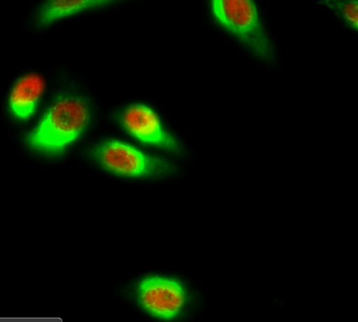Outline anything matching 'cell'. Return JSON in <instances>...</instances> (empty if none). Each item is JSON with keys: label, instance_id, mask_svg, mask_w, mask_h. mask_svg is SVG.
Returning <instances> with one entry per match:
<instances>
[{"label": "cell", "instance_id": "obj_1", "mask_svg": "<svg viewBox=\"0 0 358 322\" xmlns=\"http://www.w3.org/2000/svg\"><path fill=\"white\" fill-rule=\"evenodd\" d=\"M90 121L89 106L79 97L64 96L55 101L34 132L28 144L47 154H59L86 131Z\"/></svg>", "mask_w": 358, "mask_h": 322}, {"label": "cell", "instance_id": "obj_2", "mask_svg": "<svg viewBox=\"0 0 358 322\" xmlns=\"http://www.w3.org/2000/svg\"><path fill=\"white\" fill-rule=\"evenodd\" d=\"M215 21L236 38L252 56L274 62V44L264 27L258 6L250 0H216L211 2Z\"/></svg>", "mask_w": 358, "mask_h": 322}, {"label": "cell", "instance_id": "obj_3", "mask_svg": "<svg viewBox=\"0 0 358 322\" xmlns=\"http://www.w3.org/2000/svg\"><path fill=\"white\" fill-rule=\"evenodd\" d=\"M96 158L106 170L119 176L164 177L174 170L164 159L146 155L134 146L119 141L103 142L96 148Z\"/></svg>", "mask_w": 358, "mask_h": 322}, {"label": "cell", "instance_id": "obj_4", "mask_svg": "<svg viewBox=\"0 0 358 322\" xmlns=\"http://www.w3.org/2000/svg\"><path fill=\"white\" fill-rule=\"evenodd\" d=\"M140 304L152 317L176 320L187 304V292L180 282L164 276H150L138 285Z\"/></svg>", "mask_w": 358, "mask_h": 322}, {"label": "cell", "instance_id": "obj_5", "mask_svg": "<svg viewBox=\"0 0 358 322\" xmlns=\"http://www.w3.org/2000/svg\"><path fill=\"white\" fill-rule=\"evenodd\" d=\"M122 125L135 138L149 145L173 153L182 151L181 145L166 132L156 113L144 105H133L123 113Z\"/></svg>", "mask_w": 358, "mask_h": 322}, {"label": "cell", "instance_id": "obj_6", "mask_svg": "<svg viewBox=\"0 0 358 322\" xmlns=\"http://www.w3.org/2000/svg\"><path fill=\"white\" fill-rule=\"evenodd\" d=\"M45 85L43 78L37 74H27L17 81L9 99V106L15 118L27 120L34 115Z\"/></svg>", "mask_w": 358, "mask_h": 322}, {"label": "cell", "instance_id": "obj_7", "mask_svg": "<svg viewBox=\"0 0 358 322\" xmlns=\"http://www.w3.org/2000/svg\"><path fill=\"white\" fill-rule=\"evenodd\" d=\"M110 1L101 0H78V1H50L42 6L38 15L41 25H48L60 19L69 18L90 9L110 4Z\"/></svg>", "mask_w": 358, "mask_h": 322}, {"label": "cell", "instance_id": "obj_8", "mask_svg": "<svg viewBox=\"0 0 358 322\" xmlns=\"http://www.w3.org/2000/svg\"><path fill=\"white\" fill-rule=\"evenodd\" d=\"M324 6L336 13L338 18L343 21L350 30L358 31V3L357 1H327Z\"/></svg>", "mask_w": 358, "mask_h": 322}]
</instances>
